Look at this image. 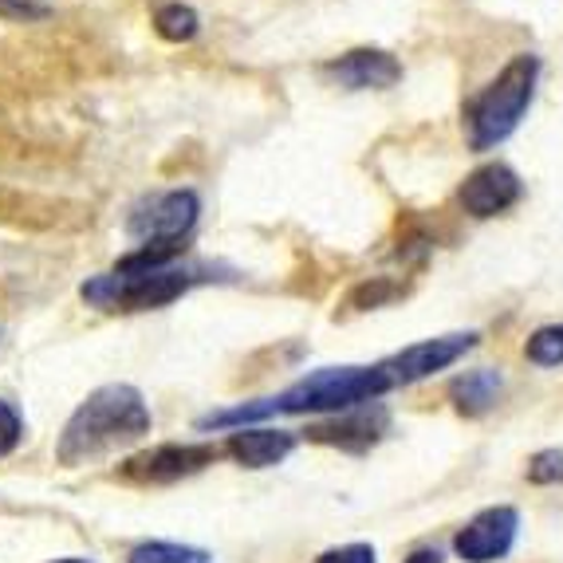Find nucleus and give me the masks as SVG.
Wrapping results in <instances>:
<instances>
[{"mask_svg":"<svg viewBox=\"0 0 563 563\" xmlns=\"http://www.w3.org/2000/svg\"><path fill=\"white\" fill-rule=\"evenodd\" d=\"M151 406L146 398L126 383L99 386L84 402L76 406V413L67 418L64 433H59L56 457L59 465H84V461L103 457L122 445H134L151 433Z\"/></svg>","mask_w":563,"mask_h":563,"instance_id":"f257e3e1","label":"nucleus"},{"mask_svg":"<svg viewBox=\"0 0 563 563\" xmlns=\"http://www.w3.org/2000/svg\"><path fill=\"white\" fill-rule=\"evenodd\" d=\"M390 375L386 366H323L316 375L300 378L296 386H288L284 395L264 398L268 418L273 413H347L358 406H371L390 390Z\"/></svg>","mask_w":563,"mask_h":563,"instance_id":"f03ea898","label":"nucleus"},{"mask_svg":"<svg viewBox=\"0 0 563 563\" xmlns=\"http://www.w3.org/2000/svg\"><path fill=\"white\" fill-rule=\"evenodd\" d=\"M536 76H540V59L536 56L508 59L505 71L465 103L461 119H465V134H470L473 151H493L517 131L536 95Z\"/></svg>","mask_w":563,"mask_h":563,"instance_id":"7ed1b4c3","label":"nucleus"},{"mask_svg":"<svg viewBox=\"0 0 563 563\" xmlns=\"http://www.w3.org/2000/svg\"><path fill=\"white\" fill-rule=\"evenodd\" d=\"M194 280L198 276L174 268V264H166V268H114V273L91 276L79 288V296L99 311H151L186 296Z\"/></svg>","mask_w":563,"mask_h":563,"instance_id":"20e7f679","label":"nucleus"},{"mask_svg":"<svg viewBox=\"0 0 563 563\" xmlns=\"http://www.w3.org/2000/svg\"><path fill=\"white\" fill-rule=\"evenodd\" d=\"M201 201L194 189H169V194H154V198L139 201L126 217V233L142 244L158 241H186L189 229L198 225Z\"/></svg>","mask_w":563,"mask_h":563,"instance_id":"39448f33","label":"nucleus"},{"mask_svg":"<svg viewBox=\"0 0 563 563\" xmlns=\"http://www.w3.org/2000/svg\"><path fill=\"white\" fill-rule=\"evenodd\" d=\"M517 528H520L517 508H508V505L485 508V512H477L470 525L453 536V552H457L465 563L505 560L512 540H517Z\"/></svg>","mask_w":563,"mask_h":563,"instance_id":"423d86ee","label":"nucleus"},{"mask_svg":"<svg viewBox=\"0 0 563 563\" xmlns=\"http://www.w3.org/2000/svg\"><path fill=\"white\" fill-rule=\"evenodd\" d=\"M213 461H217L213 445H158L151 453L122 461L119 473L126 481H142V485H174V481L201 473Z\"/></svg>","mask_w":563,"mask_h":563,"instance_id":"0eeeda50","label":"nucleus"},{"mask_svg":"<svg viewBox=\"0 0 563 563\" xmlns=\"http://www.w3.org/2000/svg\"><path fill=\"white\" fill-rule=\"evenodd\" d=\"M323 79H331L343 91H386L402 79V64L383 47H355L343 52L339 59H328L320 67Z\"/></svg>","mask_w":563,"mask_h":563,"instance_id":"6e6552de","label":"nucleus"},{"mask_svg":"<svg viewBox=\"0 0 563 563\" xmlns=\"http://www.w3.org/2000/svg\"><path fill=\"white\" fill-rule=\"evenodd\" d=\"M477 335L465 331V335H442V339H426V343H413V347L398 351L395 358H386V375L395 386H410V383H422V378L438 375L445 366L457 363L465 351H473Z\"/></svg>","mask_w":563,"mask_h":563,"instance_id":"1a4fd4ad","label":"nucleus"},{"mask_svg":"<svg viewBox=\"0 0 563 563\" xmlns=\"http://www.w3.org/2000/svg\"><path fill=\"white\" fill-rule=\"evenodd\" d=\"M386 426H390V413L383 406H358V410L335 413L331 422H316L308 426V438L320 445H339V450L363 453L371 450L375 442H383Z\"/></svg>","mask_w":563,"mask_h":563,"instance_id":"9d476101","label":"nucleus"},{"mask_svg":"<svg viewBox=\"0 0 563 563\" xmlns=\"http://www.w3.org/2000/svg\"><path fill=\"white\" fill-rule=\"evenodd\" d=\"M457 198L470 217H497L520 201V178L500 162H488V166L473 169L465 178Z\"/></svg>","mask_w":563,"mask_h":563,"instance_id":"9b49d317","label":"nucleus"},{"mask_svg":"<svg viewBox=\"0 0 563 563\" xmlns=\"http://www.w3.org/2000/svg\"><path fill=\"white\" fill-rule=\"evenodd\" d=\"M296 450V433L288 430H268V426H244V430L229 433L225 453L244 465V470H268L280 465L288 453Z\"/></svg>","mask_w":563,"mask_h":563,"instance_id":"f8f14e48","label":"nucleus"},{"mask_svg":"<svg viewBox=\"0 0 563 563\" xmlns=\"http://www.w3.org/2000/svg\"><path fill=\"white\" fill-rule=\"evenodd\" d=\"M500 386L505 383H500L497 371L481 366V371H470V375L453 378L450 398H453V406H457V413H465V418H481V413H488L493 406H497Z\"/></svg>","mask_w":563,"mask_h":563,"instance_id":"ddd939ff","label":"nucleus"},{"mask_svg":"<svg viewBox=\"0 0 563 563\" xmlns=\"http://www.w3.org/2000/svg\"><path fill=\"white\" fill-rule=\"evenodd\" d=\"M198 29H201V16L189 4H181V0H169V4L154 9V32L162 40H169V44H189V40L198 36Z\"/></svg>","mask_w":563,"mask_h":563,"instance_id":"4468645a","label":"nucleus"},{"mask_svg":"<svg viewBox=\"0 0 563 563\" xmlns=\"http://www.w3.org/2000/svg\"><path fill=\"white\" fill-rule=\"evenodd\" d=\"M209 552L189 544H166V540H151V544H139L126 563H206Z\"/></svg>","mask_w":563,"mask_h":563,"instance_id":"2eb2a0df","label":"nucleus"},{"mask_svg":"<svg viewBox=\"0 0 563 563\" xmlns=\"http://www.w3.org/2000/svg\"><path fill=\"white\" fill-rule=\"evenodd\" d=\"M525 355L532 358L536 366H560L563 363V323H552V328L536 331V335L525 343Z\"/></svg>","mask_w":563,"mask_h":563,"instance_id":"dca6fc26","label":"nucleus"},{"mask_svg":"<svg viewBox=\"0 0 563 563\" xmlns=\"http://www.w3.org/2000/svg\"><path fill=\"white\" fill-rule=\"evenodd\" d=\"M398 296V284H390V280H371V284H358L355 291H351V308H358V311H371V308H383V303H390Z\"/></svg>","mask_w":563,"mask_h":563,"instance_id":"f3484780","label":"nucleus"},{"mask_svg":"<svg viewBox=\"0 0 563 563\" xmlns=\"http://www.w3.org/2000/svg\"><path fill=\"white\" fill-rule=\"evenodd\" d=\"M528 481L532 485H560L563 481V453L560 450H544L528 461Z\"/></svg>","mask_w":563,"mask_h":563,"instance_id":"a211bd4d","label":"nucleus"},{"mask_svg":"<svg viewBox=\"0 0 563 563\" xmlns=\"http://www.w3.org/2000/svg\"><path fill=\"white\" fill-rule=\"evenodd\" d=\"M20 438H24V418H20L16 406L0 398V457H9L20 445Z\"/></svg>","mask_w":563,"mask_h":563,"instance_id":"6ab92c4d","label":"nucleus"},{"mask_svg":"<svg viewBox=\"0 0 563 563\" xmlns=\"http://www.w3.org/2000/svg\"><path fill=\"white\" fill-rule=\"evenodd\" d=\"M316 563H378V560H375V548L371 544H343V548L323 552Z\"/></svg>","mask_w":563,"mask_h":563,"instance_id":"aec40b11","label":"nucleus"},{"mask_svg":"<svg viewBox=\"0 0 563 563\" xmlns=\"http://www.w3.org/2000/svg\"><path fill=\"white\" fill-rule=\"evenodd\" d=\"M0 16H16V20H29V16H44L36 0H0Z\"/></svg>","mask_w":563,"mask_h":563,"instance_id":"412c9836","label":"nucleus"},{"mask_svg":"<svg viewBox=\"0 0 563 563\" xmlns=\"http://www.w3.org/2000/svg\"><path fill=\"white\" fill-rule=\"evenodd\" d=\"M406 563H442V552L438 548H418Z\"/></svg>","mask_w":563,"mask_h":563,"instance_id":"4be33fe9","label":"nucleus"},{"mask_svg":"<svg viewBox=\"0 0 563 563\" xmlns=\"http://www.w3.org/2000/svg\"><path fill=\"white\" fill-rule=\"evenodd\" d=\"M56 563H91V560H56Z\"/></svg>","mask_w":563,"mask_h":563,"instance_id":"5701e85b","label":"nucleus"}]
</instances>
